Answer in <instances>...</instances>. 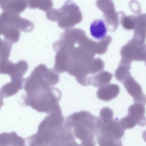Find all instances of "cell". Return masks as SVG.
<instances>
[{
	"mask_svg": "<svg viewBox=\"0 0 146 146\" xmlns=\"http://www.w3.org/2000/svg\"><path fill=\"white\" fill-rule=\"evenodd\" d=\"M111 41L110 36L96 42L82 29L66 30L53 44L56 55L53 69L58 74L67 72L82 86H88V78L94 72L95 55L105 54Z\"/></svg>",
	"mask_w": 146,
	"mask_h": 146,
	"instance_id": "cell-1",
	"label": "cell"
},
{
	"mask_svg": "<svg viewBox=\"0 0 146 146\" xmlns=\"http://www.w3.org/2000/svg\"><path fill=\"white\" fill-rule=\"evenodd\" d=\"M61 98L60 89L53 86L26 94L23 99L26 106L38 112L49 114L60 107L59 102Z\"/></svg>",
	"mask_w": 146,
	"mask_h": 146,
	"instance_id": "cell-2",
	"label": "cell"
},
{
	"mask_svg": "<svg viewBox=\"0 0 146 146\" xmlns=\"http://www.w3.org/2000/svg\"><path fill=\"white\" fill-rule=\"evenodd\" d=\"M100 118L86 111L75 112L67 117L65 124L72 128L74 135L81 142L95 139Z\"/></svg>",
	"mask_w": 146,
	"mask_h": 146,
	"instance_id": "cell-3",
	"label": "cell"
},
{
	"mask_svg": "<svg viewBox=\"0 0 146 146\" xmlns=\"http://www.w3.org/2000/svg\"><path fill=\"white\" fill-rule=\"evenodd\" d=\"M60 80L59 74L45 65L40 64L34 68L30 76L25 80L24 90L26 94L53 87Z\"/></svg>",
	"mask_w": 146,
	"mask_h": 146,
	"instance_id": "cell-4",
	"label": "cell"
},
{
	"mask_svg": "<svg viewBox=\"0 0 146 146\" xmlns=\"http://www.w3.org/2000/svg\"><path fill=\"white\" fill-rule=\"evenodd\" d=\"M49 20L57 22L61 29H71L81 22L82 15L78 5L71 0L65 2L62 7L52 9L46 13Z\"/></svg>",
	"mask_w": 146,
	"mask_h": 146,
	"instance_id": "cell-5",
	"label": "cell"
},
{
	"mask_svg": "<svg viewBox=\"0 0 146 146\" xmlns=\"http://www.w3.org/2000/svg\"><path fill=\"white\" fill-rule=\"evenodd\" d=\"M19 14L4 11L0 15V36L5 31L12 28H17L24 32L32 31L34 29L33 23L27 19L21 18Z\"/></svg>",
	"mask_w": 146,
	"mask_h": 146,
	"instance_id": "cell-6",
	"label": "cell"
},
{
	"mask_svg": "<svg viewBox=\"0 0 146 146\" xmlns=\"http://www.w3.org/2000/svg\"><path fill=\"white\" fill-rule=\"evenodd\" d=\"M96 5L103 12L109 31H115L119 25V13L116 11L113 2L111 0H97Z\"/></svg>",
	"mask_w": 146,
	"mask_h": 146,
	"instance_id": "cell-7",
	"label": "cell"
},
{
	"mask_svg": "<svg viewBox=\"0 0 146 146\" xmlns=\"http://www.w3.org/2000/svg\"><path fill=\"white\" fill-rule=\"evenodd\" d=\"M28 67L27 62L23 60L17 63H14L9 59L0 60V74L8 75L11 79L23 77Z\"/></svg>",
	"mask_w": 146,
	"mask_h": 146,
	"instance_id": "cell-8",
	"label": "cell"
},
{
	"mask_svg": "<svg viewBox=\"0 0 146 146\" xmlns=\"http://www.w3.org/2000/svg\"><path fill=\"white\" fill-rule=\"evenodd\" d=\"M96 134L116 139H121L124 135V130L121 126L120 122L117 120L111 119L102 121L100 118L99 123Z\"/></svg>",
	"mask_w": 146,
	"mask_h": 146,
	"instance_id": "cell-9",
	"label": "cell"
},
{
	"mask_svg": "<svg viewBox=\"0 0 146 146\" xmlns=\"http://www.w3.org/2000/svg\"><path fill=\"white\" fill-rule=\"evenodd\" d=\"M11 80L10 82L3 86L0 89V93L3 98L13 96L23 89L25 80L23 77Z\"/></svg>",
	"mask_w": 146,
	"mask_h": 146,
	"instance_id": "cell-10",
	"label": "cell"
},
{
	"mask_svg": "<svg viewBox=\"0 0 146 146\" xmlns=\"http://www.w3.org/2000/svg\"><path fill=\"white\" fill-rule=\"evenodd\" d=\"M27 7L26 0H0V8L4 11L20 14Z\"/></svg>",
	"mask_w": 146,
	"mask_h": 146,
	"instance_id": "cell-11",
	"label": "cell"
},
{
	"mask_svg": "<svg viewBox=\"0 0 146 146\" xmlns=\"http://www.w3.org/2000/svg\"><path fill=\"white\" fill-rule=\"evenodd\" d=\"M0 146H25V139L15 132L0 134Z\"/></svg>",
	"mask_w": 146,
	"mask_h": 146,
	"instance_id": "cell-12",
	"label": "cell"
},
{
	"mask_svg": "<svg viewBox=\"0 0 146 146\" xmlns=\"http://www.w3.org/2000/svg\"><path fill=\"white\" fill-rule=\"evenodd\" d=\"M90 31L91 35L94 39L102 40L107 36L108 27L104 20L97 19L91 23Z\"/></svg>",
	"mask_w": 146,
	"mask_h": 146,
	"instance_id": "cell-13",
	"label": "cell"
},
{
	"mask_svg": "<svg viewBox=\"0 0 146 146\" xmlns=\"http://www.w3.org/2000/svg\"><path fill=\"white\" fill-rule=\"evenodd\" d=\"M119 92L118 86L115 84H109L100 87L97 92L99 99L109 101L115 98Z\"/></svg>",
	"mask_w": 146,
	"mask_h": 146,
	"instance_id": "cell-14",
	"label": "cell"
},
{
	"mask_svg": "<svg viewBox=\"0 0 146 146\" xmlns=\"http://www.w3.org/2000/svg\"><path fill=\"white\" fill-rule=\"evenodd\" d=\"M112 77L111 73L102 71L89 78L88 86L92 85L96 87H101L109 84L111 81Z\"/></svg>",
	"mask_w": 146,
	"mask_h": 146,
	"instance_id": "cell-15",
	"label": "cell"
},
{
	"mask_svg": "<svg viewBox=\"0 0 146 146\" xmlns=\"http://www.w3.org/2000/svg\"><path fill=\"white\" fill-rule=\"evenodd\" d=\"M27 7L31 9H38L47 12L53 8L52 0H26Z\"/></svg>",
	"mask_w": 146,
	"mask_h": 146,
	"instance_id": "cell-16",
	"label": "cell"
},
{
	"mask_svg": "<svg viewBox=\"0 0 146 146\" xmlns=\"http://www.w3.org/2000/svg\"><path fill=\"white\" fill-rule=\"evenodd\" d=\"M97 141L99 146H123L121 139L97 135Z\"/></svg>",
	"mask_w": 146,
	"mask_h": 146,
	"instance_id": "cell-17",
	"label": "cell"
},
{
	"mask_svg": "<svg viewBox=\"0 0 146 146\" xmlns=\"http://www.w3.org/2000/svg\"><path fill=\"white\" fill-rule=\"evenodd\" d=\"M12 48V44L0 38V60L9 59Z\"/></svg>",
	"mask_w": 146,
	"mask_h": 146,
	"instance_id": "cell-18",
	"label": "cell"
},
{
	"mask_svg": "<svg viewBox=\"0 0 146 146\" xmlns=\"http://www.w3.org/2000/svg\"><path fill=\"white\" fill-rule=\"evenodd\" d=\"M120 124L124 130L131 129L136 125L135 121L131 117L127 116L120 120Z\"/></svg>",
	"mask_w": 146,
	"mask_h": 146,
	"instance_id": "cell-19",
	"label": "cell"
},
{
	"mask_svg": "<svg viewBox=\"0 0 146 146\" xmlns=\"http://www.w3.org/2000/svg\"><path fill=\"white\" fill-rule=\"evenodd\" d=\"M113 112L111 109L104 107L101 109L100 112V118L102 121H106L113 119Z\"/></svg>",
	"mask_w": 146,
	"mask_h": 146,
	"instance_id": "cell-20",
	"label": "cell"
},
{
	"mask_svg": "<svg viewBox=\"0 0 146 146\" xmlns=\"http://www.w3.org/2000/svg\"><path fill=\"white\" fill-rule=\"evenodd\" d=\"M3 98L1 93H0V109H1V107L3 105V104H4L3 102Z\"/></svg>",
	"mask_w": 146,
	"mask_h": 146,
	"instance_id": "cell-21",
	"label": "cell"
},
{
	"mask_svg": "<svg viewBox=\"0 0 146 146\" xmlns=\"http://www.w3.org/2000/svg\"><path fill=\"white\" fill-rule=\"evenodd\" d=\"M142 136H143V138L144 140L146 142V131H144L142 134Z\"/></svg>",
	"mask_w": 146,
	"mask_h": 146,
	"instance_id": "cell-22",
	"label": "cell"
}]
</instances>
